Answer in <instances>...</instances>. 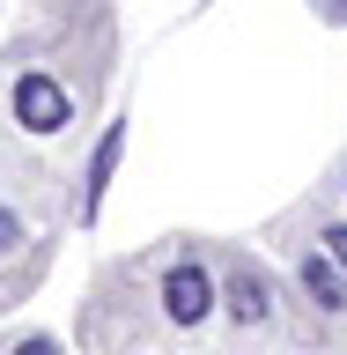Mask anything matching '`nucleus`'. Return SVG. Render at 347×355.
<instances>
[{"label":"nucleus","instance_id":"obj_1","mask_svg":"<svg viewBox=\"0 0 347 355\" xmlns=\"http://www.w3.org/2000/svg\"><path fill=\"white\" fill-rule=\"evenodd\" d=\"M66 119H74V96H66L52 74L30 67V74L15 82V126H22V133H60Z\"/></svg>","mask_w":347,"mask_h":355},{"label":"nucleus","instance_id":"obj_2","mask_svg":"<svg viewBox=\"0 0 347 355\" xmlns=\"http://www.w3.org/2000/svg\"><path fill=\"white\" fill-rule=\"evenodd\" d=\"M163 311H170L177 326H199V318L215 311V274L199 259H177L170 274H163Z\"/></svg>","mask_w":347,"mask_h":355},{"label":"nucleus","instance_id":"obj_3","mask_svg":"<svg viewBox=\"0 0 347 355\" xmlns=\"http://www.w3.org/2000/svg\"><path fill=\"white\" fill-rule=\"evenodd\" d=\"M215 296L229 304V318H237V326H266V318H274V282H266V266H251V259L229 266V282H222Z\"/></svg>","mask_w":347,"mask_h":355},{"label":"nucleus","instance_id":"obj_4","mask_svg":"<svg viewBox=\"0 0 347 355\" xmlns=\"http://www.w3.org/2000/svg\"><path fill=\"white\" fill-rule=\"evenodd\" d=\"M296 282H303V296L318 311H347V274L326 259V252H303V266H296Z\"/></svg>","mask_w":347,"mask_h":355},{"label":"nucleus","instance_id":"obj_5","mask_svg":"<svg viewBox=\"0 0 347 355\" xmlns=\"http://www.w3.org/2000/svg\"><path fill=\"white\" fill-rule=\"evenodd\" d=\"M118 155H126V119L96 141V155H89V185H82V215H96L104 207V193H111V171H118Z\"/></svg>","mask_w":347,"mask_h":355},{"label":"nucleus","instance_id":"obj_6","mask_svg":"<svg viewBox=\"0 0 347 355\" xmlns=\"http://www.w3.org/2000/svg\"><path fill=\"white\" fill-rule=\"evenodd\" d=\"M318 237H326V259L347 274V222H332V230H318Z\"/></svg>","mask_w":347,"mask_h":355},{"label":"nucleus","instance_id":"obj_7","mask_svg":"<svg viewBox=\"0 0 347 355\" xmlns=\"http://www.w3.org/2000/svg\"><path fill=\"white\" fill-rule=\"evenodd\" d=\"M15 244H22V215H15V207H0V259H8Z\"/></svg>","mask_w":347,"mask_h":355},{"label":"nucleus","instance_id":"obj_8","mask_svg":"<svg viewBox=\"0 0 347 355\" xmlns=\"http://www.w3.org/2000/svg\"><path fill=\"white\" fill-rule=\"evenodd\" d=\"M8 355H60V340H44V333H30V340H15Z\"/></svg>","mask_w":347,"mask_h":355},{"label":"nucleus","instance_id":"obj_9","mask_svg":"<svg viewBox=\"0 0 347 355\" xmlns=\"http://www.w3.org/2000/svg\"><path fill=\"white\" fill-rule=\"evenodd\" d=\"M318 15H326V22H347V0H318Z\"/></svg>","mask_w":347,"mask_h":355}]
</instances>
